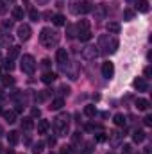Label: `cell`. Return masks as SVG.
I'll return each instance as SVG.
<instances>
[{
  "label": "cell",
  "instance_id": "41",
  "mask_svg": "<svg viewBox=\"0 0 152 154\" xmlns=\"http://www.w3.org/2000/svg\"><path fill=\"white\" fill-rule=\"evenodd\" d=\"M123 154H132V147L131 145H123V151H122Z\"/></svg>",
  "mask_w": 152,
  "mask_h": 154
},
{
  "label": "cell",
  "instance_id": "37",
  "mask_svg": "<svg viewBox=\"0 0 152 154\" xmlns=\"http://www.w3.org/2000/svg\"><path fill=\"white\" fill-rule=\"evenodd\" d=\"M4 66H5V68H7V70L11 72V70H13V66H14V65H13V59H9V57H7V59H5V65H4Z\"/></svg>",
  "mask_w": 152,
  "mask_h": 154
},
{
  "label": "cell",
  "instance_id": "15",
  "mask_svg": "<svg viewBox=\"0 0 152 154\" xmlns=\"http://www.w3.org/2000/svg\"><path fill=\"white\" fill-rule=\"evenodd\" d=\"M65 106V100H63V97H57V99H54L52 102H50V109H61Z\"/></svg>",
  "mask_w": 152,
  "mask_h": 154
},
{
  "label": "cell",
  "instance_id": "16",
  "mask_svg": "<svg viewBox=\"0 0 152 154\" xmlns=\"http://www.w3.org/2000/svg\"><path fill=\"white\" fill-rule=\"evenodd\" d=\"M48 127H50L48 120H39V122H38V133H39V134H45V133L48 131Z\"/></svg>",
  "mask_w": 152,
  "mask_h": 154
},
{
  "label": "cell",
  "instance_id": "14",
  "mask_svg": "<svg viewBox=\"0 0 152 154\" xmlns=\"http://www.w3.org/2000/svg\"><path fill=\"white\" fill-rule=\"evenodd\" d=\"M56 74H54V72H45V74H43V77H41V81H43V82H45V84H52V82H54V81H56Z\"/></svg>",
  "mask_w": 152,
  "mask_h": 154
},
{
  "label": "cell",
  "instance_id": "54",
  "mask_svg": "<svg viewBox=\"0 0 152 154\" xmlns=\"http://www.w3.org/2000/svg\"><path fill=\"white\" fill-rule=\"evenodd\" d=\"M50 154H54V152H50Z\"/></svg>",
  "mask_w": 152,
  "mask_h": 154
},
{
  "label": "cell",
  "instance_id": "33",
  "mask_svg": "<svg viewBox=\"0 0 152 154\" xmlns=\"http://www.w3.org/2000/svg\"><path fill=\"white\" fill-rule=\"evenodd\" d=\"M93 152V142H88L86 145H84V151H82V154H91Z\"/></svg>",
  "mask_w": 152,
  "mask_h": 154
},
{
  "label": "cell",
  "instance_id": "31",
  "mask_svg": "<svg viewBox=\"0 0 152 154\" xmlns=\"http://www.w3.org/2000/svg\"><path fill=\"white\" fill-rule=\"evenodd\" d=\"M2 82H4V86H11V84H14V77L4 75L2 77Z\"/></svg>",
  "mask_w": 152,
  "mask_h": 154
},
{
  "label": "cell",
  "instance_id": "49",
  "mask_svg": "<svg viewBox=\"0 0 152 154\" xmlns=\"http://www.w3.org/2000/svg\"><path fill=\"white\" fill-rule=\"evenodd\" d=\"M143 154H150V147H147V149H145V152Z\"/></svg>",
  "mask_w": 152,
  "mask_h": 154
},
{
  "label": "cell",
  "instance_id": "47",
  "mask_svg": "<svg viewBox=\"0 0 152 154\" xmlns=\"http://www.w3.org/2000/svg\"><path fill=\"white\" fill-rule=\"evenodd\" d=\"M4 97H5V93H4V90H2V88H0V100H2V99H4Z\"/></svg>",
  "mask_w": 152,
  "mask_h": 154
},
{
  "label": "cell",
  "instance_id": "9",
  "mask_svg": "<svg viewBox=\"0 0 152 154\" xmlns=\"http://www.w3.org/2000/svg\"><path fill=\"white\" fill-rule=\"evenodd\" d=\"M102 75L106 77V79H111L114 75V66L111 61H106V63H102Z\"/></svg>",
  "mask_w": 152,
  "mask_h": 154
},
{
  "label": "cell",
  "instance_id": "19",
  "mask_svg": "<svg viewBox=\"0 0 152 154\" xmlns=\"http://www.w3.org/2000/svg\"><path fill=\"white\" fill-rule=\"evenodd\" d=\"M32 127H34L32 118H23V120H22V129H23V131H31Z\"/></svg>",
  "mask_w": 152,
  "mask_h": 154
},
{
  "label": "cell",
  "instance_id": "38",
  "mask_svg": "<svg viewBox=\"0 0 152 154\" xmlns=\"http://www.w3.org/2000/svg\"><path fill=\"white\" fill-rule=\"evenodd\" d=\"M59 93H61V95H68V93H70V88H68V86H61V88H59Z\"/></svg>",
  "mask_w": 152,
  "mask_h": 154
},
{
  "label": "cell",
  "instance_id": "52",
  "mask_svg": "<svg viewBox=\"0 0 152 154\" xmlns=\"http://www.w3.org/2000/svg\"><path fill=\"white\" fill-rule=\"evenodd\" d=\"M0 79H2V68H0Z\"/></svg>",
  "mask_w": 152,
  "mask_h": 154
},
{
  "label": "cell",
  "instance_id": "48",
  "mask_svg": "<svg viewBox=\"0 0 152 154\" xmlns=\"http://www.w3.org/2000/svg\"><path fill=\"white\" fill-rule=\"evenodd\" d=\"M36 2H38V4H47L48 0H36Z\"/></svg>",
  "mask_w": 152,
  "mask_h": 154
},
{
  "label": "cell",
  "instance_id": "18",
  "mask_svg": "<svg viewBox=\"0 0 152 154\" xmlns=\"http://www.w3.org/2000/svg\"><path fill=\"white\" fill-rule=\"evenodd\" d=\"M136 108H138L140 111H147V109H149V100H147V99H138V100H136Z\"/></svg>",
  "mask_w": 152,
  "mask_h": 154
},
{
  "label": "cell",
  "instance_id": "35",
  "mask_svg": "<svg viewBox=\"0 0 152 154\" xmlns=\"http://www.w3.org/2000/svg\"><path fill=\"white\" fill-rule=\"evenodd\" d=\"M43 145H45L43 142L36 143V145H34V149H32V151H34V154H39V152H41V151H43Z\"/></svg>",
  "mask_w": 152,
  "mask_h": 154
},
{
  "label": "cell",
  "instance_id": "32",
  "mask_svg": "<svg viewBox=\"0 0 152 154\" xmlns=\"http://www.w3.org/2000/svg\"><path fill=\"white\" fill-rule=\"evenodd\" d=\"M123 18H125L127 22L132 20V18H134V11H132V9H125V11H123Z\"/></svg>",
  "mask_w": 152,
  "mask_h": 154
},
{
  "label": "cell",
  "instance_id": "29",
  "mask_svg": "<svg viewBox=\"0 0 152 154\" xmlns=\"http://www.w3.org/2000/svg\"><path fill=\"white\" fill-rule=\"evenodd\" d=\"M77 34V29L74 27V25H66V36L68 38H75Z\"/></svg>",
  "mask_w": 152,
  "mask_h": 154
},
{
  "label": "cell",
  "instance_id": "23",
  "mask_svg": "<svg viewBox=\"0 0 152 154\" xmlns=\"http://www.w3.org/2000/svg\"><path fill=\"white\" fill-rule=\"evenodd\" d=\"M7 142H9L11 145H16V143H18V133H16V131H11V133L7 134Z\"/></svg>",
  "mask_w": 152,
  "mask_h": 154
},
{
  "label": "cell",
  "instance_id": "50",
  "mask_svg": "<svg viewBox=\"0 0 152 154\" xmlns=\"http://www.w3.org/2000/svg\"><path fill=\"white\" fill-rule=\"evenodd\" d=\"M4 2H5V4H9V2H13V0H4Z\"/></svg>",
  "mask_w": 152,
  "mask_h": 154
},
{
  "label": "cell",
  "instance_id": "2",
  "mask_svg": "<svg viewBox=\"0 0 152 154\" xmlns=\"http://www.w3.org/2000/svg\"><path fill=\"white\" fill-rule=\"evenodd\" d=\"M39 41H41V45H45L47 48H52V47H56V45L59 43V32L52 31L50 27H45V29H41Z\"/></svg>",
  "mask_w": 152,
  "mask_h": 154
},
{
  "label": "cell",
  "instance_id": "6",
  "mask_svg": "<svg viewBox=\"0 0 152 154\" xmlns=\"http://www.w3.org/2000/svg\"><path fill=\"white\" fill-rule=\"evenodd\" d=\"M74 5H75L74 7V13H77V14H86V13H90L93 9L90 2H79V4H74Z\"/></svg>",
  "mask_w": 152,
  "mask_h": 154
},
{
  "label": "cell",
  "instance_id": "8",
  "mask_svg": "<svg viewBox=\"0 0 152 154\" xmlns=\"http://www.w3.org/2000/svg\"><path fill=\"white\" fill-rule=\"evenodd\" d=\"M132 86H134V90H138V91H147V90H149V82H147L145 77L134 79V81H132Z\"/></svg>",
  "mask_w": 152,
  "mask_h": 154
},
{
  "label": "cell",
  "instance_id": "45",
  "mask_svg": "<svg viewBox=\"0 0 152 154\" xmlns=\"http://www.w3.org/2000/svg\"><path fill=\"white\" fill-rule=\"evenodd\" d=\"M32 116H39V109H38V108H34V109H32Z\"/></svg>",
  "mask_w": 152,
  "mask_h": 154
},
{
  "label": "cell",
  "instance_id": "40",
  "mask_svg": "<svg viewBox=\"0 0 152 154\" xmlns=\"http://www.w3.org/2000/svg\"><path fill=\"white\" fill-rule=\"evenodd\" d=\"M143 124H145L147 127H149V125H152V116H150V115H147L145 118H143Z\"/></svg>",
  "mask_w": 152,
  "mask_h": 154
},
{
  "label": "cell",
  "instance_id": "43",
  "mask_svg": "<svg viewBox=\"0 0 152 154\" xmlns=\"http://www.w3.org/2000/svg\"><path fill=\"white\" fill-rule=\"evenodd\" d=\"M47 97H48V93H47V91H43V93H39V95H38V100H45Z\"/></svg>",
  "mask_w": 152,
  "mask_h": 154
},
{
  "label": "cell",
  "instance_id": "27",
  "mask_svg": "<svg viewBox=\"0 0 152 154\" xmlns=\"http://www.w3.org/2000/svg\"><path fill=\"white\" fill-rule=\"evenodd\" d=\"M79 39H81V41H90V39H91V32H90V31H81V32H79Z\"/></svg>",
  "mask_w": 152,
  "mask_h": 154
},
{
  "label": "cell",
  "instance_id": "22",
  "mask_svg": "<svg viewBox=\"0 0 152 154\" xmlns=\"http://www.w3.org/2000/svg\"><path fill=\"white\" fill-rule=\"evenodd\" d=\"M113 122H114V125H118V127H123V125H125V116L122 115V113H118V115H114Z\"/></svg>",
  "mask_w": 152,
  "mask_h": 154
},
{
  "label": "cell",
  "instance_id": "13",
  "mask_svg": "<svg viewBox=\"0 0 152 154\" xmlns=\"http://www.w3.org/2000/svg\"><path fill=\"white\" fill-rule=\"evenodd\" d=\"M136 9L140 11V13H149V2L147 0H136Z\"/></svg>",
  "mask_w": 152,
  "mask_h": 154
},
{
  "label": "cell",
  "instance_id": "30",
  "mask_svg": "<svg viewBox=\"0 0 152 154\" xmlns=\"http://www.w3.org/2000/svg\"><path fill=\"white\" fill-rule=\"evenodd\" d=\"M29 16H31V20H32V22H38L41 14H39L38 9H31V11H29Z\"/></svg>",
  "mask_w": 152,
  "mask_h": 154
},
{
  "label": "cell",
  "instance_id": "44",
  "mask_svg": "<svg viewBox=\"0 0 152 154\" xmlns=\"http://www.w3.org/2000/svg\"><path fill=\"white\" fill-rule=\"evenodd\" d=\"M41 65H43V68H48V66H50V59H43Z\"/></svg>",
  "mask_w": 152,
  "mask_h": 154
},
{
  "label": "cell",
  "instance_id": "24",
  "mask_svg": "<svg viewBox=\"0 0 152 154\" xmlns=\"http://www.w3.org/2000/svg\"><path fill=\"white\" fill-rule=\"evenodd\" d=\"M84 115L86 116H95L97 115V108H95V106H86V108H84Z\"/></svg>",
  "mask_w": 152,
  "mask_h": 154
},
{
  "label": "cell",
  "instance_id": "36",
  "mask_svg": "<svg viewBox=\"0 0 152 154\" xmlns=\"http://www.w3.org/2000/svg\"><path fill=\"white\" fill-rule=\"evenodd\" d=\"M59 154H74V151H72V147H61V151H59Z\"/></svg>",
  "mask_w": 152,
  "mask_h": 154
},
{
  "label": "cell",
  "instance_id": "20",
  "mask_svg": "<svg viewBox=\"0 0 152 154\" xmlns=\"http://www.w3.org/2000/svg\"><path fill=\"white\" fill-rule=\"evenodd\" d=\"M54 25H57V27L66 25V18H65L63 14H56V16H54Z\"/></svg>",
  "mask_w": 152,
  "mask_h": 154
},
{
  "label": "cell",
  "instance_id": "46",
  "mask_svg": "<svg viewBox=\"0 0 152 154\" xmlns=\"http://www.w3.org/2000/svg\"><path fill=\"white\" fill-rule=\"evenodd\" d=\"M145 75H147V77L150 75V66H147V68H145Z\"/></svg>",
  "mask_w": 152,
  "mask_h": 154
},
{
  "label": "cell",
  "instance_id": "1",
  "mask_svg": "<svg viewBox=\"0 0 152 154\" xmlns=\"http://www.w3.org/2000/svg\"><path fill=\"white\" fill-rule=\"evenodd\" d=\"M99 54H114L116 48H118V39L114 36H109V34H104L99 38Z\"/></svg>",
  "mask_w": 152,
  "mask_h": 154
},
{
  "label": "cell",
  "instance_id": "51",
  "mask_svg": "<svg viewBox=\"0 0 152 154\" xmlns=\"http://www.w3.org/2000/svg\"><path fill=\"white\" fill-rule=\"evenodd\" d=\"M2 152H4V151H2V145H0V154H2Z\"/></svg>",
  "mask_w": 152,
  "mask_h": 154
},
{
  "label": "cell",
  "instance_id": "11",
  "mask_svg": "<svg viewBox=\"0 0 152 154\" xmlns=\"http://www.w3.org/2000/svg\"><path fill=\"white\" fill-rule=\"evenodd\" d=\"M145 138H147V134H145V131H141V129H138V131L132 133V142H134V143H141Z\"/></svg>",
  "mask_w": 152,
  "mask_h": 154
},
{
  "label": "cell",
  "instance_id": "39",
  "mask_svg": "<svg viewBox=\"0 0 152 154\" xmlns=\"http://www.w3.org/2000/svg\"><path fill=\"white\" fill-rule=\"evenodd\" d=\"M95 140H97V142H106V140H108V136H106L104 133H100V134H97V136H95Z\"/></svg>",
  "mask_w": 152,
  "mask_h": 154
},
{
  "label": "cell",
  "instance_id": "26",
  "mask_svg": "<svg viewBox=\"0 0 152 154\" xmlns=\"http://www.w3.org/2000/svg\"><path fill=\"white\" fill-rule=\"evenodd\" d=\"M18 54H20V47H16V45H14V47H11V48H9V56H7V57H9V59H14Z\"/></svg>",
  "mask_w": 152,
  "mask_h": 154
},
{
  "label": "cell",
  "instance_id": "28",
  "mask_svg": "<svg viewBox=\"0 0 152 154\" xmlns=\"http://www.w3.org/2000/svg\"><path fill=\"white\" fill-rule=\"evenodd\" d=\"M81 142H82V134L77 131V133H74V134H72V143H74V145H79Z\"/></svg>",
  "mask_w": 152,
  "mask_h": 154
},
{
  "label": "cell",
  "instance_id": "42",
  "mask_svg": "<svg viewBox=\"0 0 152 154\" xmlns=\"http://www.w3.org/2000/svg\"><path fill=\"white\" fill-rule=\"evenodd\" d=\"M7 11V7H5V2L4 0H0V14H4Z\"/></svg>",
  "mask_w": 152,
  "mask_h": 154
},
{
  "label": "cell",
  "instance_id": "4",
  "mask_svg": "<svg viewBox=\"0 0 152 154\" xmlns=\"http://www.w3.org/2000/svg\"><path fill=\"white\" fill-rule=\"evenodd\" d=\"M20 68H22V72H23V74L32 75V74H34V70H36V61H34V57H32L31 54H25V56L22 57Z\"/></svg>",
  "mask_w": 152,
  "mask_h": 154
},
{
  "label": "cell",
  "instance_id": "3",
  "mask_svg": "<svg viewBox=\"0 0 152 154\" xmlns=\"http://www.w3.org/2000/svg\"><path fill=\"white\" fill-rule=\"evenodd\" d=\"M54 127H56V131H57L59 136H66L68 129H70V115L68 113H61L54 120Z\"/></svg>",
  "mask_w": 152,
  "mask_h": 154
},
{
  "label": "cell",
  "instance_id": "5",
  "mask_svg": "<svg viewBox=\"0 0 152 154\" xmlns=\"http://www.w3.org/2000/svg\"><path fill=\"white\" fill-rule=\"evenodd\" d=\"M81 56H82L86 61H91V59H95V57L99 56V50H97V47H93V45H86V47L82 48Z\"/></svg>",
  "mask_w": 152,
  "mask_h": 154
},
{
  "label": "cell",
  "instance_id": "53",
  "mask_svg": "<svg viewBox=\"0 0 152 154\" xmlns=\"http://www.w3.org/2000/svg\"><path fill=\"white\" fill-rule=\"evenodd\" d=\"M127 2H134V0H127Z\"/></svg>",
  "mask_w": 152,
  "mask_h": 154
},
{
  "label": "cell",
  "instance_id": "7",
  "mask_svg": "<svg viewBox=\"0 0 152 154\" xmlns=\"http://www.w3.org/2000/svg\"><path fill=\"white\" fill-rule=\"evenodd\" d=\"M16 32H18V38L22 39V41H27V39L31 38V27L27 23H22Z\"/></svg>",
  "mask_w": 152,
  "mask_h": 154
},
{
  "label": "cell",
  "instance_id": "10",
  "mask_svg": "<svg viewBox=\"0 0 152 154\" xmlns=\"http://www.w3.org/2000/svg\"><path fill=\"white\" fill-rule=\"evenodd\" d=\"M56 59H57V63H59L61 66H65V63H68V52H66V48H57Z\"/></svg>",
  "mask_w": 152,
  "mask_h": 154
},
{
  "label": "cell",
  "instance_id": "12",
  "mask_svg": "<svg viewBox=\"0 0 152 154\" xmlns=\"http://www.w3.org/2000/svg\"><path fill=\"white\" fill-rule=\"evenodd\" d=\"M106 29H108L109 34H118V32H120V23H118V22H108Z\"/></svg>",
  "mask_w": 152,
  "mask_h": 154
},
{
  "label": "cell",
  "instance_id": "34",
  "mask_svg": "<svg viewBox=\"0 0 152 154\" xmlns=\"http://www.w3.org/2000/svg\"><path fill=\"white\" fill-rule=\"evenodd\" d=\"M95 18H97V20H102V18H104V9H102V7H99V9L95 11Z\"/></svg>",
  "mask_w": 152,
  "mask_h": 154
},
{
  "label": "cell",
  "instance_id": "21",
  "mask_svg": "<svg viewBox=\"0 0 152 154\" xmlns=\"http://www.w3.org/2000/svg\"><path fill=\"white\" fill-rule=\"evenodd\" d=\"M2 115H4V118H5L9 124L16 122V113H14V111H2Z\"/></svg>",
  "mask_w": 152,
  "mask_h": 154
},
{
  "label": "cell",
  "instance_id": "17",
  "mask_svg": "<svg viewBox=\"0 0 152 154\" xmlns=\"http://www.w3.org/2000/svg\"><path fill=\"white\" fill-rule=\"evenodd\" d=\"M13 18L14 20H23V9L20 5H14L13 7Z\"/></svg>",
  "mask_w": 152,
  "mask_h": 154
},
{
  "label": "cell",
  "instance_id": "25",
  "mask_svg": "<svg viewBox=\"0 0 152 154\" xmlns=\"http://www.w3.org/2000/svg\"><path fill=\"white\" fill-rule=\"evenodd\" d=\"M77 29H79V32L81 31H90V22L88 20H81L79 25H77Z\"/></svg>",
  "mask_w": 152,
  "mask_h": 154
}]
</instances>
